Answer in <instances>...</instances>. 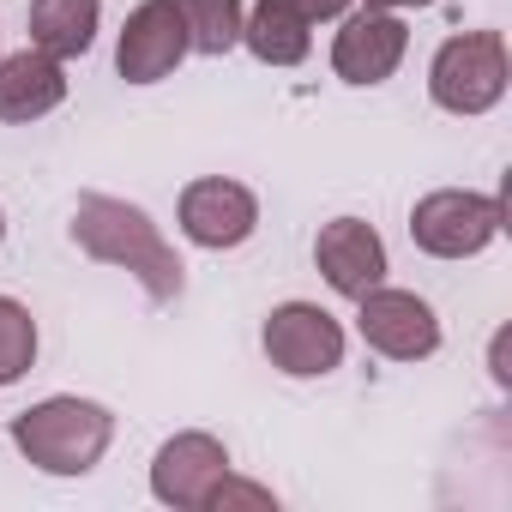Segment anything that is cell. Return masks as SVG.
<instances>
[{"label":"cell","mask_w":512,"mask_h":512,"mask_svg":"<svg viewBox=\"0 0 512 512\" xmlns=\"http://www.w3.org/2000/svg\"><path fill=\"white\" fill-rule=\"evenodd\" d=\"M73 241L103 266H121L145 284L151 302H175L181 284H187V266L175 260V247L157 235V223L127 205V199H109V193H85L73 205Z\"/></svg>","instance_id":"cell-1"},{"label":"cell","mask_w":512,"mask_h":512,"mask_svg":"<svg viewBox=\"0 0 512 512\" xmlns=\"http://www.w3.org/2000/svg\"><path fill=\"white\" fill-rule=\"evenodd\" d=\"M115 440V416L97 398H43L13 416V446L49 476H85Z\"/></svg>","instance_id":"cell-2"},{"label":"cell","mask_w":512,"mask_h":512,"mask_svg":"<svg viewBox=\"0 0 512 512\" xmlns=\"http://www.w3.org/2000/svg\"><path fill=\"white\" fill-rule=\"evenodd\" d=\"M506 37L500 31H464V37H446L434 67H428V97L452 115H488L500 97H506Z\"/></svg>","instance_id":"cell-3"},{"label":"cell","mask_w":512,"mask_h":512,"mask_svg":"<svg viewBox=\"0 0 512 512\" xmlns=\"http://www.w3.org/2000/svg\"><path fill=\"white\" fill-rule=\"evenodd\" d=\"M506 223V205L494 193H470V187H440V193H422L416 211H410V241L434 260H470L482 253Z\"/></svg>","instance_id":"cell-4"},{"label":"cell","mask_w":512,"mask_h":512,"mask_svg":"<svg viewBox=\"0 0 512 512\" xmlns=\"http://www.w3.org/2000/svg\"><path fill=\"white\" fill-rule=\"evenodd\" d=\"M356 332L386 362H422V356L440 350V320H434V308L416 290L374 284L368 296H356Z\"/></svg>","instance_id":"cell-5"},{"label":"cell","mask_w":512,"mask_h":512,"mask_svg":"<svg viewBox=\"0 0 512 512\" xmlns=\"http://www.w3.org/2000/svg\"><path fill=\"white\" fill-rule=\"evenodd\" d=\"M266 356L290 380H320L344 362V326L314 302H284L266 320Z\"/></svg>","instance_id":"cell-6"},{"label":"cell","mask_w":512,"mask_h":512,"mask_svg":"<svg viewBox=\"0 0 512 512\" xmlns=\"http://www.w3.org/2000/svg\"><path fill=\"white\" fill-rule=\"evenodd\" d=\"M187 55H193V43H187V19H181L175 0H139V7L127 13L121 49H115V67H121L127 85H157Z\"/></svg>","instance_id":"cell-7"},{"label":"cell","mask_w":512,"mask_h":512,"mask_svg":"<svg viewBox=\"0 0 512 512\" xmlns=\"http://www.w3.org/2000/svg\"><path fill=\"white\" fill-rule=\"evenodd\" d=\"M253 229H260V199L241 181H223V175H205V181H187L181 187V235L193 247H241Z\"/></svg>","instance_id":"cell-8"},{"label":"cell","mask_w":512,"mask_h":512,"mask_svg":"<svg viewBox=\"0 0 512 512\" xmlns=\"http://www.w3.org/2000/svg\"><path fill=\"white\" fill-rule=\"evenodd\" d=\"M223 476H229L223 440H211V434L193 428V434L163 440V452H157V464H151V494H157L163 506L199 512V506H211V494H217Z\"/></svg>","instance_id":"cell-9"},{"label":"cell","mask_w":512,"mask_h":512,"mask_svg":"<svg viewBox=\"0 0 512 512\" xmlns=\"http://www.w3.org/2000/svg\"><path fill=\"white\" fill-rule=\"evenodd\" d=\"M404 49H410V25L386 7H368V13L344 19V31L332 43V67L344 85H386L398 73Z\"/></svg>","instance_id":"cell-10"},{"label":"cell","mask_w":512,"mask_h":512,"mask_svg":"<svg viewBox=\"0 0 512 512\" xmlns=\"http://www.w3.org/2000/svg\"><path fill=\"white\" fill-rule=\"evenodd\" d=\"M314 266L326 272V284L338 296H368L380 278H386V241L374 235V223L362 217H332L314 241Z\"/></svg>","instance_id":"cell-11"},{"label":"cell","mask_w":512,"mask_h":512,"mask_svg":"<svg viewBox=\"0 0 512 512\" xmlns=\"http://www.w3.org/2000/svg\"><path fill=\"white\" fill-rule=\"evenodd\" d=\"M67 103V73L43 49H19L0 61V121H43Z\"/></svg>","instance_id":"cell-12"},{"label":"cell","mask_w":512,"mask_h":512,"mask_svg":"<svg viewBox=\"0 0 512 512\" xmlns=\"http://www.w3.org/2000/svg\"><path fill=\"white\" fill-rule=\"evenodd\" d=\"M241 43L253 49V61H266V67H296L314 49L308 19L290 7V0H260L253 13H241Z\"/></svg>","instance_id":"cell-13"},{"label":"cell","mask_w":512,"mask_h":512,"mask_svg":"<svg viewBox=\"0 0 512 512\" xmlns=\"http://www.w3.org/2000/svg\"><path fill=\"white\" fill-rule=\"evenodd\" d=\"M97 19L103 0H31V49L73 61L97 43Z\"/></svg>","instance_id":"cell-14"},{"label":"cell","mask_w":512,"mask_h":512,"mask_svg":"<svg viewBox=\"0 0 512 512\" xmlns=\"http://www.w3.org/2000/svg\"><path fill=\"white\" fill-rule=\"evenodd\" d=\"M187 19V43L199 55H229L241 43V0H175Z\"/></svg>","instance_id":"cell-15"},{"label":"cell","mask_w":512,"mask_h":512,"mask_svg":"<svg viewBox=\"0 0 512 512\" xmlns=\"http://www.w3.org/2000/svg\"><path fill=\"white\" fill-rule=\"evenodd\" d=\"M31 362H37V320L25 302L0 296V386H13Z\"/></svg>","instance_id":"cell-16"},{"label":"cell","mask_w":512,"mask_h":512,"mask_svg":"<svg viewBox=\"0 0 512 512\" xmlns=\"http://www.w3.org/2000/svg\"><path fill=\"white\" fill-rule=\"evenodd\" d=\"M211 506H272V494H266V488H253V482L223 476V482H217V494H211Z\"/></svg>","instance_id":"cell-17"},{"label":"cell","mask_w":512,"mask_h":512,"mask_svg":"<svg viewBox=\"0 0 512 512\" xmlns=\"http://www.w3.org/2000/svg\"><path fill=\"white\" fill-rule=\"evenodd\" d=\"M290 7L314 25V19H344V13H350V0H290Z\"/></svg>","instance_id":"cell-18"},{"label":"cell","mask_w":512,"mask_h":512,"mask_svg":"<svg viewBox=\"0 0 512 512\" xmlns=\"http://www.w3.org/2000/svg\"><path fill=\"white\" fill-rule=\"evenodd\" d=\"M368 7H386V13H404V7H434V0H368Z\"/></svg>","instance_id":"cell-19"},{"label":"cell","mask_w":512,"mask_h":512,"mask_svg":"<svg viewBox=\"0 0 512 512\" xmlns=\"http://www.w3.org/2000/svg\"><path fill=\"white\" fill-rule=\"evenodd\" d=\"M0 241H7V217H0Z\"/></svg>","instance_id":"cell-20"}]
</instances>
